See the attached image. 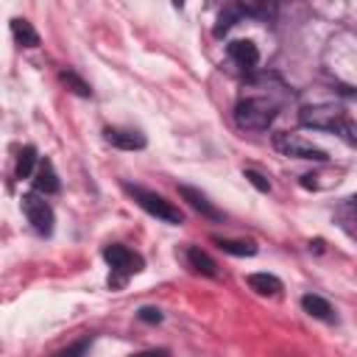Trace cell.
Segmentation results:
<instances>
[{"mask_svg":"<svg viewBox=\"0 0 357 357\" xmlns=\"http://www.w3.org/2000/svg\"><path fill=\"white\" fill-rule=\"evenodd\" d=\"M128 357H170L167 349H145V351H137V354H128Z\"/></svg>","mask_w":357,"mask_h":357,"instance_id":"obj_21","label":"cell"},{"mask_svg":"<svg viewBox=\"0 0 357 357\" xmlns=\"http://www.w3.org/2000/svg\"><path fill=\"white\" fill-rule=\"evenodd\" d=\"M212 243L223 254H231V257H254L259 251L257 243H251V240H229V237H220V234H212Z\"/></svg>","mask_w":357,"mask_h":357,"instance_id":"obj_14","label":"cell"},{"mask_svg":"<svg viewBox=\"0 0 357 357\" xmlns=\"http://www.w3.org/2000/svg\"><path fill=\"white\" fill-rule=\"evenodd\" d=\"M31 181H33V192H39V195H53V192L61 190V181L56 176V167H53V162L47 156L39 159V167H36V173H33Z\"/></svg>","mask_w":357,"mask_h":357,"instance_id":"obj_10","label":"cell"},{"mask_svg":"<svg viewBox=\"0 0 357 357\" xmlns=\"http://www.w3.org/2000/svg\"><path fill=\"white\" fill-rule=\"evenodd\" d=\"M22 212H25V218H28V223L33 226L36 234H42V237H50V234H53L56 215H53V206L45 201V195H39V192H25V195H22Z\"/></svg>","mask_w":357,"mask_h":357,"instance_id":"obj_5","label":"cell"},{"mask_svg":"<svg viewBox=\"0 0 357 357\" xmlns=\"http://www.w3.org/2000/svg\"><path fill=\"white\" fill-rule=\"evenodd\" d=\"M273 148L284 156H293V159H307V162H326V151L315 148L312 142H304L301 137L296 134H273Z\"/></svg>","mask_w":357,"mask_h":357,"instance_id":"obj_6","label":"cell"},{"mask_svg":"<svg viewBox=\"0 0 357 357\" xmlns=\"http://www.w3.org/2000/svg\"><path fill=\"white\" fill-rule=\"evenodd\" d=\"M103 139L120 151H142L148 145L145 134L142 131H134V128H117V126H106L103 128Z\"/></svg>","mask_w":357,"mask_h":357,"instance_id":"obj_8","label":"cell"},{"mask_svg":"<svg viewBox=\"0 0 357 357\" xmlns=\"http://www.w3.org/2000/svg\"><path fill=\"white\" fill-rule=\"evenodd\" d=\"M248 287L254 290V293H259V296H279L282 293V279L279 276H273V273H268V271H262V273H248Z\"/></svg>","mask_w":357,"mask_h":357,"instance_id":"obj_13","label":"cell"},{"mask_svg":"<svg viewBox=\"0 0 357 357\" xmlns=\"http://www.w3.org/2000/svg\"><path fill=\"white\" fill-rule=\"evenodd\" d=\"M137 318H139L142 324H159L165 315H162V310H156V307H139Z\"/></svg>","mask_w":357,"mask_h":357,"instance_id":"obj_20","label":"cell"},{"mask_svg":"<svg viewBox=\"0 0 357 357\" xmlns=\"http://www.w3.org/2000/svg\"><path fill=\"white\" fill-rule=\"evenodd\" d=\"M103 259L112 268V273H109V287L112 290H120L128 282V276H134V273H139L145 268V259L137 251H131V248H126L120 243L106 245L103 248Z\"/></svg>","mask_w":357,"mask_h":357,"instance_id":"obj_2","label":"cell"},{"mask_svg":"<svg viewBox=\"0 0 357 357\" xmlns=\"http://www.w3.org/2000/svg\"><path fill=\"white\" fill-rule=\"evenodd\" d=\"M226 53H229V59L240 70H254L259 64V50H257V45L251 39H234V42H229L226 45Z\"/></svg>","mask_w":357,"mask_h":357,"instance_id":"obj_9","label":"cell"},{"mask_svg":"<svg viewBox=\"0 0 357 357\" xmlns=\"http://www.w3.org/2000/svg\"><path fill=\"white\" fill-rule=\"evenodd\" d=\"M11 36L20 47H39V33L33 31V25L25 17H14L11 20Z\"/></svg>","mask_w":357,"mask_h":357,"instance_id":"obj_15","label":"cell"},{"mask_svg":"<svg viewBox=\"0 0 357 357\" xmlns=\"http://www.w3.org/2000/svg\"><path fill=\"white\" fill-rule=\"evenodd\" d=\"M59 81H61V84H64V86H67L73 95H81V98H92V89H89V84H86V81H84V78H81L75 70H70V67L59 73Z\"/></svg>","mask_w":357,"mask_h":357,"instance_id":"obj_17","label":"cell"},{"mask_svg":"<svg viewBox=\"0 0 357 357\" xmlns=\"http://www.w3.org/2000/svg\"><path fill=\"white\" fill-rule=\"evenodd\" d=\"M184 259H187V268H190L192 273H201V276H209V279L218 276V265H215V259H212L206 251H201L198 245H190V248L184 251Z\"/></svg>","mask_w":357,"mask_h":357,"instance_id":"obj_11","label":"cell"},{"mask_svg":"<svg viewBox=\"0 0 357 357\" xmlns=\"http://www.w3.org/2000/svg\"><path fill=\"white\" fill-rule=\"evenodd\" d=\"M301 307H304L307 315H312V318H318V321H326V324L335 321L332 304H329L324 296H318V293H304V296H301Z\"/></svg>","mask_w":357,"mask_h":357,"instance_id":"obj_12","label":"cell"},{"mask_svg":"<svg viewBox=\"0 0 357 357\" xmlns=\"http://www.w3.org/2000/svg\"><path fill=\"white\" fill-rule=\"evenodd\" d=\"M123 190L137 201V206H142V209H145L148 215H153L156 220H165V223H170V226H181V223H184L181 209L173 206L165 195H159V192H153V190H145V187H139V184H123Z\"/></svg>","mask_w":357,"mask_h":357,"instance_id":"obj_3","label":"cell"},{"mask_svg":"<svg viewBox=\"0 0 357 357\" xmlns=\"http://www.w3.org/2000/svg\"><path fill=\"white\" fill-rule=\"evenodd\" d=\"M276 114L279 106L268 98H240L234 106V123L243 131H268Z\"/></svg>","mask_w":357,"mask_h":357,"instance_id":"obj_1","label":"cell"},{"mask_svg":"<svg viewBox=\"0 0 357 357\" xmlns=\"http://www.w3.org/2000/svg\"><path fill=\"white\" fill-rule=\"evenodd\" d=\"M178 195H181V201H187V206L190 209H195L201 218H206V220H223V212L198 190V187H190V184H178Z\"/></svg>","mask_w":357,"mask_h":357,"instance_id":"obj_7","label":"cell"},{"mask_svg":"<svg viewBox=\"0 0 357 357\" xmlns=\"http://www.w3.org/2000/svg\"><path fill=\"white\" fill-rule=\"evenodd\" d=\"M298 120L301 126L307 128H315V131H335V134H346L351 131L349 120H346V112L335 103H321V106H304L298 112Z\"/></svg>","mask_w":357,"mask_h":357,"instance_id":"obj_4","label":"cell"},{"mask_svg":"<svg viewBox=\"0 0 357 357\" xmlns=\"http://www.w3.org/2000/svg\"><path fill=\"white\" fill-rule=\"evenodd\" d=\"M36 167H39V153L33 145H25L17 156V178H33Z\"/></svg>","mask_w":357,"mask_h":357,"instance_id":"obj_16","label":"cell"},{"mask_svg":"<svg viewBox=\"0 0 357 357\" xmlns=\"http://www.w3.org/2000/svg\"><path fill=\"white\" fill-rule=\"evenodd\" d=\"M89 346H92V335H84L81 340H75V343H70L67 349H59L53 357H86V351H89Z\"/></svg>","mask_w":357,"mask_h":357,"instance_id":"obj_18","label":"cell"},{"mask_svg":"<svg viewBox=\"0 0 357 357\" xmlns=\"http://www.w3.org/2000/svg\"><path fill=\"white\" fill-rule=\"evenodd\" d=\"M245 178L259 190V192H268L271 190V181L262 176V173H257V170H251V167H245Z\"/></svg>","mask_w":357,"mask_h":357,"instance_id":"obj_19","label":"cell"}]
</instances>
